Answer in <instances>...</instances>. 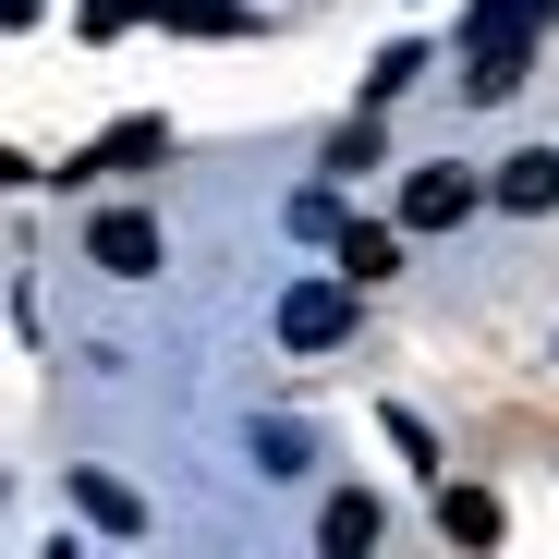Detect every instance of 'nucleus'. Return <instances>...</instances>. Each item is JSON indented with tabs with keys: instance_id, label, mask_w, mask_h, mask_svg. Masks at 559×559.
Listing matches in <instances>:
<instances>
[{
	"instance_id": "nucleus-10",
	"label": "nucleus",
	"mask_w": 559,
	"mask_h": 559,
	"mask_svg": "<svg viewBox=\"0 0 559 559\" xmlns=\"http://www.w3.org/2000/svg\"><path fill=\"white\" fill-rule=\"evenodd\" d=\"M317 535H329L341 559H353V547H378V499H329V523H317Z\"/></svg>"
},
{
	"instance_id": "nucleus-4",
	"label": "nucleus",
	"mask_w": 559,
	"mask_h": 559,
	"mask_svg": "<svg viewBox=\"0 0 559 559\" xmlns=\"http://www.w3.org/2000/svg\"><path fill=\"white\" fill-rule=\"evenodd\" d=\"M450 219H475V182L462 170H414L402 182V231H450Z\"/></svg>"
},
{
	"instance_id": "nucleus-8",
	"label": "nucleus",
	"mask_w": 559,
	"mask_h": 559,
	"mask_svg": "<svg viewBox=\"0 0 559 559\" xmlns=\"http://www.w3.org/2000/svg\"><path fill=\"white\" fill-rule=\"evenodd\" d=\"M341 267H353V280H390V267H402V231H390V219H353V231H341Z\"/></svg>"
},
{
	"instance_id": "nucleus-7",
	"label": "nucleus",
	"mask_w": 559,
	"mask_h": 559,
	"mask_svg": "<svg viewBox=\"0 0 559 559\" xmlns=\"http://www.w3.org/2000/svg\"><path fill=\"white\" fill-rule=\"evenodd\" d=\"M73 499H85V523H110V535H134V523H146V511H134V487H122V475H98V462L73 475Z\"/></svg>"
},
{
	"instance_id": "nucleus-3",
	"label": "nucleus",
	"mask_w": 559,
	"mask_h": 559,
	"mask_svg": "<svg viewBox=\"0 0 559 559\" xmlns=\"http://www.w3.org/2000/svg\"><path fill=\"white\" fill-rule=\"evenodd\" d=\"M85 255H98L110 280H146V267H158V219H146V207H98V231H85Z\"/></svg>"
},
{
	"instance_id": "nucleus-2",
	"label": "nucleus",
	"mask_w": 559,
	"mask_h": 559,
	"mask_svg": "<svg viewBox=\"0 0 559 559\" xmlns=\"http://www.w3.org/2000/svg\"><path fill=\"white\" fill-rule=\"evenodd\" d=\"M353 293H365L353 267H341V280H293V293H280V341H293V353H329V341H353Z\"/></svg>"
},
{
	"instance_id": "nucleus-6",
	"label": "nucleus",
	"mask_w": 559,
	"mask_h": 559,
	"mask_svg": "<svg viewBox=\"0 0 559 559\" xmlns=\"http://www.w3.org/2000/svg\"><path fill=\"white\" fill-rule=\"evenodd\" d=\"M158 146H170L158 122H110V134L85 146V158H61V182H98V170H134V158H158Z\"/></svg>"
},
{
	"instance_id": "nucleus-9",
	"label": "nucleus",
	"mask_w": 559,
	"mask_h": 559,
	"mask_svg": "<svg viewBox=\"0 0 559 559\" xmlns=\"http://www.w3.org/2000/svg\"><path fill=\"white\" fill-rule=\"evenodd\" d=\"M438 523H450L462 547H487V535H499V499H487V487H450V499H438Z\"/></svg>"
},
{
	"instance_id": "nucleus-13",
	"label": "nucleus",
	"mask_w": 559,
	"mask_h": 559,
	"mask_svg": "<svg viewBox=\"0 0 559 559\" xmlns=\"http://www.w3.org/2000/svg\"><path fill=\"white\" fill-rule=\"evenodd\" d=\"M293 231H305V243H329V231H341V195H329V182H317V195H293Z\"/></svg>"
},
{
	"instance_id": "nucleus-5",
	"label": "nucleus",
	"mask_w": 559,
	"mask_h": 559,
	"mask_svg": "<svg viewBox=\"0 0 559 559\" xmlns=\"http://www.w3.org/2000/svg\"><path fill=\"white\" fill-rule=\"evenodd\" d=\"M487 195H499L511 219H547V207H559V146H523V158L487 182Z\"/></svg>"
},
{
	"instance_id": "nucleus-1",
	"label": "nucleus",
	"mask_w": 559,
	"mask_h": 559,
	"mask_svg": "<svg viewBox=\"0 0 559 559\" xmlns=\"http://www.w3.org/2000/svg\"><path fill=\"white\" fill-rule=\"evenodd\" d=\"M475 61H462V85L475 98H511V85L535 73V37H547V0H475Z\"/></svg>"
},
{
	"instance_id": "nucleus-12",
	"label": "nucleus",
	"mask_w": 559,
	"mask_h": 559,
	"mask_svg": "<svg viewBox=\"0 0 559 559\" xmlns=\"http://www.w3.org/2000/svg\"><path fill=\"white\" fill-rule=\"evenodd\" d=\"M414 73H426V49H414V37H390V49H378V73H365V85H378V98H402Z\"/></svg>"
},
{
	"instance_id": "nucleus-11",
	"label": "nucleus",
	"mask_w": 559,
	"mask_h": 559,
	"mask_svg": "<svg viewBox=\"0 0 559 559\" xmlns=\"http://www.w3.org/2000/svg\"><path fill=\"white\" fill-rule=\"evenodd\" d=\"M158 13H170V25H195V37H231V25H243V0H158Z\"/></svg>"
}]
</instances>
